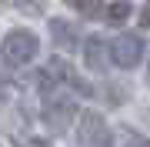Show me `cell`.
Listing matches in <instances>:
<instances>
[{"label":"cell","mask_w":150,"mask_h":147,"mask_svg":"<svg viewBox=\"0 0 150 147\" xmlns=\"http://www.w3.org/2000/svg\"><path fill=\"white\" fill-rule=\"evenodd\" d=\"M57 84H67V87H70V90H77L80 97H90V94H93V87L83 80V77H77V74H74V67H70L64 57H50L47 64H43V70L37 74V87H40V94L57 90Z\"/></svg>","instance_id":"6da1fadb"},{"label":"cell","mask_w":150,"mask_h":147,"mask_svg":"<svg viewBox=\"0 0 150 147\" xmlns=\"http://www.w3.org/2000/svg\"><path fill=\"white\" fill-rule=\"evenodd\" d=\"M37 50H40L37 33H30V30H10L4 37V44H0V57H4L7 67H27L30 60L37 57Z\"/></svg>","instance_id":"7a4b0ae2"},{"label":"cell","mask_w":150,"mask_h":147,"mask_svg":"<svg viewBox=\"0 0 150 147\" xmlns=\"http://www.w3.org/2000/svg\"><path fill=\"white\" fill-rule=\"evenodd\" d=\"M43 124L50 127L54 134H64L70 124H74V117H77V100L74 97H60V94H43Z\"/></svg>","instance_id":"3957f363"},{"label":"cell","mask_w":150,"mask_h":147,"mask_svg":"<svg viewBox=\"0 0 150 147\" xmlns=\"http://www.w3.org/2000/svg\"><path fill=\"white\" fill-rule=\"evenodd\" d=\"M144 57V40L137 33H117L110 40V60L120 67V70H134Z\"/></svg>","instance_id":"277c9868"},{"label":"cell","mask_w":150,"mask_h":147,"mask_svg":"<svg viewBox=\"0 0 150 147\" xmlns=\"http://www.w3.org/2000/svg\"><path fill=\"white\" fill-rule=\"evenodd\" d=\"M77 120H80V124H77V141H80V144H87V147H103V144L113 141L110 131H107V120L97 114V110H83Z\"/></svg>","instance_id":"5b68a950"},{"label":"cell","mask_w":150,"mask_h":147,"mask_svg":"<svg viewBox=\"0 0 150 147\" xmlns=\"http://www.w3.org/2000/svg\"><path fill=\"white\" fill-rule=\"evenodd\" d=\"M83 60H87L90 70L103 74L107 64H110V40H103V37H87V40H83Z\"/></svg>","instance_id":"8992f818"},{"label":"cell","mask_w":150,"mask_h":147,"mask_svg":"<svg viewBox=\"0 0 150 147\" xmlns=\"http://www.w3.org/2000/svg\"><path fill=\"white\" fill-rule=\"evenodd\" d=\"M50 37H54V44L64 47V50H77V44H80L77 23L64 20V17H50Z\"/></svg>","instance_id":"52a82bcc"},{"label":"cell","mask_w":150,"mask_h":147,"mask_svg":"<svg viewBox=\"0 0 150 147\" xmlns=\"http://www.w3.org/2000/svg\"><path fill=\"white\" fill-rule=\"evenodd\" d=\"M130 13H134L130 0H107V4H103V17H100V20H107V23H123Z\"/></svg>","instance_id":"ba28073f"},{"label":"cell","mask_w":150,"mask_h":147,"mask_svg":"<svg viewBox=\"0 0 150 147\" xmlns=\"http://www.w3.org/2000/svg\"><path fill=\"white\" fill-rule=\"evenodd\" d=\"M70 7H74V10H80L83 17H90V20H100L103 17V4H107V0H67Z\"/></svg>","instance_id":"9c48e42d"},{"label":"cell","mask_w":150,"mask_h":147,"mask_svg":"<svg viewBox=\"0 0 150 147\" xmlns=\"http://www.w3.org/2000/svg\"><path fill=\"white\" fill-rule=\"evenodd\" d=\"M120 141H123V144H150V141H147V137H140V134H130V131H127V134H123V137H120Z\"/></svg>","instance_id":"30bf717a"},{"label":"cell","mask_w":150,"mask_h":147,"mask_svg":"<svg viewBox=\"0 0 150 147\" xmlns=\"http://www.w3.org/2000/svg\"><path fill=\"white\" fill-rule=\"evenodd\" d=\"M140 23H144V30H150V4H144V10H140Z\"/></svg>","instance_id":"8fae6325"},{"label":"cell","mask_w":150,"mask_h":147,"mask_svg":"<svg viewBox=\"0 0 150 147\" xmlns=\"http://www.w3.org/2000/svg\"><path fill=\"white\" fill-rule=\"evenodd\" d=\"M20 4H23V7H33V10H40V7L47 4V0H20Z\"/></svg>","instance_id":"7c38bea8"},{"label":"cell","mask_w":150,"mask_h":147,"mask_svg":"<svg viewBox=\"0 0 150 147\" xmlns=\"http://www.w3.org/2000/svg\"><path fill=\"white\" fill-rule=\"evenodd\" d=\"M0 97H4V80H0Z\"/></svg>","instance_id":"4fadbf2b"}]
</instances>
